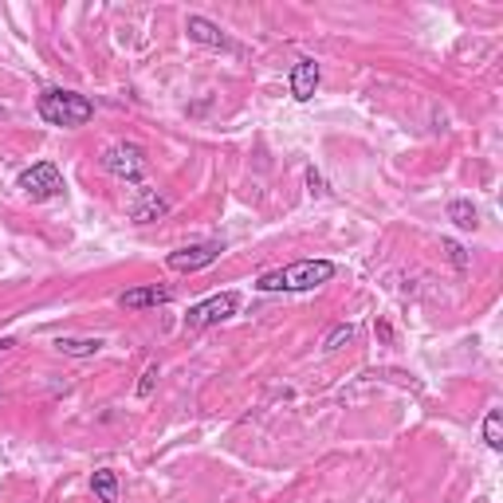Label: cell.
<instances>
[{"label":"cell","mask_w":503,"mask_h":503,"mask_svg":"<svg viewBox=\"0 0 503 503\" xmlns=\"http://www.w3.org/2000/svg\"><path fill=\"white\" fill-rule=\"evenodd\" d=\"M338 276V264H330V260H295L288 268H276V271H264V276L256 280V291L264 295H276V291H315L330 283Z\"/></svg>","instance_id":"obj_1"},{"label":"cell","mask_w":503,"mask_h":503,"mask_svg":"<svg viewBox=\"0 0 503 503\" xmlns=\"http://www.w3.org/2000/svg\"><path fill=\"white\" fill-rule=\"evenodd\" d=\"M36 110H40L43 122L60 126V130H79V126H87L90 119H95V102H90L87 95H79V90H67V87L40 90Z\"/></svg>","instance_id":"obj_2"},{"label":"cell","mask_w":503,"mask_h":503,"mask_svg":"<svg viewBox=\"0 0 503 503\" xmlns=\"http://www.w3.org/2000/svg\"><path fill=\"white\" fill-rule=\"evenodd\" d=\"M146 150L142 146H134V142H114L102 150V169H107L110 177H119V181H130V185H138L142 174H146Z\"/></svg>","instance_id":"obj_3"},{"label":"cell","mask_w":503,"mask_h":503,"mask_svg":"<svg viewBox=\"0 0 503 503\" xmlns=\"http://www.w3.org/2000/svg\"><path fill=\"white\" fill-rule=\"evenodd\" d=\"M240 311V295L236 291H216L209 299L193 303L189 315H185V330H204V327H216L224 318H233Z\"/></svg>","instance_id":"obj_4"},{"label":"cell","mask_w":503,"mask_h":503,"mask_svg":"<svg viewBox=\"0 0 503 503\" xmlns=\"http://www.w3.org/2000/svg\"><path fill=\"white\" fill-rule=\"evenodd\" d=\"M16 189L24 193V197H32V201H52V197H60V193H63V174H60V166H55V162H36V166H28L24 174L16 177Z\"/></svg>","instance_id":"obj_5"},{"label":"cell","mask_w":503,"mask_h":503,"mask_svg":"<svg viewBox=\"0 0 503 503\" xmlns=\"http://www.w3.org/2000/svg\"><path fill=\"white\" fill-rule=\"evenodd\" d=\"M224 244L221 240H204V244H189V248H177L166 256V268L169 271H181V276H193V271H204L221 260Z\"/></svg>","instance_id":"obj_6"},{"label":"cell","mask_w":503,"mask_h":503,"mask_svg":"<svg viewBox=\"0 0 503 503\" xmlns=\"http://www.w3.org/2000/svg\"><path fill=\"white\" fill-rule=\"evenodd\" d=\"M318 83H323V67L311 55H303V60L291 63V75H288V87H291V99L295 102H311Z\"/></svg>","instance_id":"obj_7"},{"label":"cell","mask_w":503,"mask_h":503,"mask_svg":"<svg viewBox=\"0 0 503 503\" xmlns=\"http://www.w3.org/2000/svg\"><path fill=\"white\" fill-rule=\"evenodd\" d=\"M166 213H169V201L157 189H146V185L134 193L130 204H126V216H130L134 224H154V221H162Z\"/></svg>","instance_id":"obj_8"},{"label":"cell","mask_w":503,"mask_h":503,"mask_svg":"<svg viewBox=\"0 0 503 503\" xmlns=\"http://www.w3.org/2000/svg\"><path fill=\"white\" fill-rule=\"evenodd\" d=\"M185 36L193 43H201V48H213V52H240L236 43L221 32V24H213V20H204V16H189L185 20Z\"/></svg>","instance_id":"obj_9"},{"label":"cell","mask_w":503,"mask_h":503,"mask_svg":"<svg viewBox=\"0 0 503 503\" xmlns=\"http://www.w3.org/2000/svg\"><path fill=\"white\" fill-rule=\"evenodd\" d=\"M174 299V288H157V283H146V288H130L119 295L122 311H150V307H162Z\"/></svg>","instance_id":"obj_10"},{"label":"cell","mask_w":503,"mask_h":503,"mask_svg":"<svg viewBox=\"0 0 503 503\" xmlns=\"http://www.w3.org/2000/svg\"><path fill=\"white\" fill-rule=\"evenodd\" d=\"M102 346H107L102 338H71V335H60V338H55V350H60L63 358H95Z\"/></svg>","instance_id":"obj_11"},{"label":"cell","mask_w":503,"mask_h":503,"mask_svg":"<svg viewBox=\"0 0 503 503\" xmlns=\"http://www.w3.org/2000/svg\"><path fill=\"white\" fill-rule=\"evenodd\" d=\"M444 216H449V221L460 228V233H476V228H479V213H476L472 201H449Z\"/></svg>","instance_id":"obj_12"},{"label":"cell","mask_w":503,"mask_h":503,"mask_svg":"<svg viewBox=\"0 0 503 503\" xmlns=\"http://www.w3.org/2000/svg\"><path fill=\"white\" fill-rule=\"evenodd\" d=\"M90 491H95L99 503H119V476H114L110 468H99V472L90 476Z\"/></svg>","instance_id":"obj_13"},{"label":"cell","mask_w":503,"mask_h":503,"mask_svg":"<svg viewBox=\"0 0 503 503\" xmlns=\"http://www.w3.org/2000/svg\"><path fill=\"white\" fill-rule=\"evenodd\" d=\"M484 444L491 452H503V413L499 409H488V417H484Z\"/></svg>","instance_id":"obj_14"},{"label":"cell","mask_w":503,"mask_h":503,"mask_svg":"<svg viewBox=\"0 0 503 503\" xmlns=\"http://www.w3.org/2000/svg\"><path fill=\"white\" fill-rule=\"evenodd\" d=\"M346 342H354V323H338V327L323 338V350H327V354H335V350L346 346Z\"/></svg>","instance_id":"obj_15"},{"label":"cell","mask_w":503,"mask_h":503,"mask_svg":"<svg viewBox=\"0 0 503 503\" xmlns=\"http://www.w3.org/2000/svg\"><path fill=\"white\" fill-rule=\"evenodd\" d=\"M441 248H444V256H449V264H452V268H460V271H464L468 264H472V260H468V252H464V244H456L452 236H444V240H441Z\"/></svg>","instance_id":"obj_16"},{"label":"cell","mask_w":503,"mask_h":503,"mask_svg":"<svg viewBox=\"0 0 503 503\" xmlns=\"http://www.w3.org/2000/svg\"><path fill=\"white\" fill-rule=\"evenodd\" d=\"M157 377H162V365L150 362V365L142 370V382H138V397H142V402H146V397H154V390H157Z\"/></svg>","instance_id":"obj_17"},{"label":"cell","mask_w":503,"mask_h":503,"mask_svg":"<svg viewBox=\"0 0 503 503\" xmlns=\"http://www.w3.org/2000/svg\"><path fill=\"white\" fill-rule=\"evenodd\" d=\"M374 335H377V342H382V346H390L394 342V327L385 323V318H377V327H374Z\"/></svg>","instance_id":"obj_18"},{"label":"cell","mask_w":503,"mask_h":503,"mask_svg":"<svg viewBox=\"0 0 503 503\" xmlns=\"http://www.w3.org/2000/svg\"><path fill=\"white\" fill-rule=\"evenodd\" d=\"M307 185H311V193H315V197H323V193H327V185H323V177H318L315 169H307Z\"/></svg>","instance_id":"obj_19"},{"label":"cell","mask_w":503,"mask_h":503,"mask_svg":"<svg viewBox=\"0 0 503 503\" xmlns=\"http://www.w3.org/2000/svg\"><path fill=\"white\" fill-rule=\"evenodd\" d=\"M16 346V338H0V350H13Z\"/></svg>","instance_id":"obj_20"}]
</instances>
